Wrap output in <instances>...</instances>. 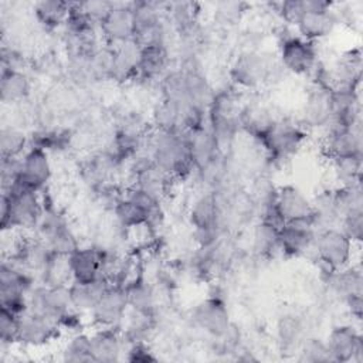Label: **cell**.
Segmentation results:
<instances>
[{"instance_id": "obj_25", "label": "cell", "mask_w": 363, "mask_h": 363, "mask_svg": "<svg viewBox=\"0 0 363 363\" xmlns=\"http://www.w3.org/2000/svg\"><path fill=\"white\" fill-rule=\"evenodd\" d=\"M72 282H89L102 277V248L98 244L79 247L69 257Z\"/></svg>"}, {"instance_id": "obj_30", "label": "cell", "mask_w": 363, "mask_h": 363, "mask_svg": "<svg viewBox=\"0 0 363 363\" xmlns=\"http://www.w3.org/2000/svg\"><path fill=\"white\" fill-rule=\"evenodd\" d=\"M323 285L328 291L339 298L342 302L354 295H363V275L359 267L347 265L342 269L333 271L325 281Z\"/></svg>"}, {"instance_id": "obj_26", "label": "cell", "mask_w": 363, "mask_h": 363, "mask_svg": "<svg viewBox=\"0 0 363 363\" xmlns=\"http://www.w3.org/2000/svg\"><path fill=\"white\" fill-rule=\"evenodd\" d=\"M126 342L119 329L98 328L91 335V350L94 362L113 363L122 359Z\"/></svg>"}, {"instance_id": "obj_15", "label": "cell", "mask_w": 363, "mask_h": 363, "mask_svg": "<svg viewBox=\"0 0 363 363\" xmlns=\"http://www.w3.org/2000/svg\"><path fill=\"white\" fill-rule=\"evenodd\" d=\"M51 176L52 166L50 153L44 149L30 146L27 152L20 157L18 174L14 182L30 190L41 193L50 183Z\"/></svg>"}, {"instance_id": "obj_24", "label": "cell", "mask_w": 363, "mask_h": 363, "mask_svg": "<svg viewBox=\"0 0 363 363\" xmlns=\"http://www.w3.org/2000/svg\"><path fill=\"white\" fill-rule=\"evenodd\" d=\"M194 170L206 166L223 152L207 123L184 130ZM194 173V172H193Z\"/></svg>"}, {"instance_id": "obj_18", "label": "cell", "mask_w": 363, "mask_h": 363, "mask_svg": "<svg viewBox=\"0 0 363 363\" xmlns=\"http://www.w3.org/2000/svg\"><path fill=\"white\" fill-rule=\"evenodd\" d=\"M316 231L311 221L285 223L278 231L279 254L286 258H299L313 252Z\"/></svg>"}, {"instance_id": "obj_21", "label": "cell", "mask_w": 363, "mask_h": 363, "mask_svg": "<svg viewBox=\"0 0 363 363\" xmlns=\"http://www.w3.org/2000/svg\"><path fill=\"white\" fill-rule=\"evenodd\" d=\"M323 149L329 159L363 156L362 125L353 128H342L335 125L328 126Z\"/></svg>"}, {"instance_id": "obj_33", "label": "cell", "mask_w": 363, "mask_h": 363, "mask_svg": "<svg viewBox=\"0 0 363 363\" xmlns=\"http://www.w3.org/2000/svg\"><path fill=\"white\" fill-rule=\"evenodd\" d=\"M109 285L111 284L105 277H99L89 282H72L69 285L72 309L81 313H89Z\"/></svg>"}, {"instance_id": "obj_28", "label": "cell", "mask_w": 363, "mask_h": 363, "mask_svg": "<svg viewBox=\"0 0 363 363\" xmlns=\"http://www.w3.org/2000/svg\"><path fill=\"white\" fill-rule=\"evenodd\" d=\"M279 116L272 108L261 101L242 104L240 115V129L255 138L257 140L274 125Z\"/></svg>"}, {"instance_id": "obj_36", "label": "cell", "mask_w": 363, "mask_h": 363, "mask_svg": "<svg viewBox=\"0 0 363 363\" xmlns=\"http://www.w3.org/2000/svg\"><path fill=\"white\" fill-rule=\"evenodd\" d=\"M72 281L68 257L58 254H52L38 277V282L47 286H69Z\"/></svg>"}, {"instance_id": "obj_46", "label": "cell", "mask_w": 363, "mask_h": 363, "mask_svg": "<svg viewBox=\"0 0 363 363\" xmlns=\"http://www.w3.org/2000/svg\"><path fill=\"white\" fill-rule=\"evenodd\" d=\"M343 303L346 305V309L349 311L350 316H353L357 320L362 319V313H363V295L349 296V298H346L343 301Z\"/></svg>"}, {"instance_id": "obj_31", "label": "cell", "mask_w": 363, "mask_h": 363, "mask_svg": "<svg viewBox=\"0 0 363 363\" xmlns=\"http://www.w3.org/2000/svg\"><path fill=\"white\" fill-rule=\"evenodd\" d=\"M312 203V223L316 230L337 227L340 221V210L337 206L335 189L319 191L311 199Z\"/></svg>"}, {"instance_id": "obj_37", "label": "cell", "mask_w": 363, "mask_h": 363, "mask_svg": "<svg viewBox=\"0 0 363 363\" xmlns=\"http://www.w3.org/2000/svg\"><path fill=\"white\" fill-rule=\"evenodd\" d=\"M278 231V227L258 220L251 234V245L258 257H272L279 252Z\"/></svg>"}, {"instance_id": "obj_41", "label": "cell", "mask_w": 363, "mask_h": 363, "mask_svg": "<svg viewBox=\"0 0 363 363\" xmlns=\"http://www.w3.org/2000/svg\"><path fill=\"white\" fill-rule=\"evenodd\" d=\"M62 360L69 363L94 362L91 350V335L84 332L71 335L62 349Z\"/></svg>"}, {"instance_id": "obj_6", "label": "cell", "mask_w": 363, "mask_h": 363, "mask_svg": "<svg viewBox=\"0 0 363 363\" xmlns=\"http://www.w3.org/2000/svg\"><path fill=\"white\" fill-rule=\"evenodd\" d=\"M35 277L13 258H6L0 265V306L21 315L27 311L30 291L35 285Z\"/></svg>"}, {"instance_id": "obj_23", "label": "cell", "mask_w": 363, "mask_h": 363, "mask_svg": "<svg viewBox=\"0 0 363 363\" xmlns=\"http://www.w3.org/2000/svg\"><path fill=\"white\" fill-rule=\"evenodd\" d=\"M170 54L169 47L163 44H150L140 47V57L138 64L136 79L142 82L160 81L169 71Z\"/></svg>"}, {"instance_id": "obj_4", "label": "cell", "mask_w": 363, "mask_h": 363, "mask_svg": "<svg viewBox=\"0 0 363 363\" xmlns=\"http://www.w3.org/2000/svg\"><path fill=\"white\" fill-rule=\"evenodd\" d=\"M284 71L278 57L265 50L240 51L230 67V78L237 89H257ZM285 72V71H284Z\"/></svg>"}, {"instance_id": "obj_16", "label": "cell", "mask_w": 363, "mask_h": 363, "mask_svg": "<svg viewBox=\"0 0 363 363\" xmlns=\"http://www.w3.org/2000/svg\"><path fill=\"white\" fill-rule=\"evenodd\" d=\"M333 118L332 89L313 86L308 89L301 106L299 123L306 130L326 129Z\"/></svg>"}, {"instance_id": "obj_27", "label": "cell", "mask_w": 363, "mask_h": 363, "mask_svg": "<svg viewBox=\"0 0 363 363\" xmlns=\"http://www.w3.org/2000/svg\"><path fill=\"white\" fill-rule=\"evenodd\" d=\"M33 94V79L27 71L1 68L0 99L6 105H21Z\"/></svg>"}, {"instance_id": "obj_1", "label": "cell", "mask_w": 363, "mask_h": 363, "mask_svg": "<svg viewBox=\"0 0 363 363\" xmlns=\"http://www.w3.org/2000/svg\"><path fill=\"white\" fill-rule=\"evenodd\" d=\"M44 213L43 196L18 183L1 189L0 227L1 231H30L37 228Z\"/></svg>"}, {"instance_id": "obj_40", "label": "cell", "mask_w": 363, "mask_h": 363, "mask_svg": "<svg viewBox=\"0 0 363 363\" xmlns=\"http://www.w3.org/2000/svg\"><path fill=\"white\" fill-rule=\"evenodd\" d=\"M247 13V4L241 1H218L214 4L213 21L216 27L230 30L240 24L244 14Z\"/></svg>"}, {"instance_id": "obj_19", "label": "cell", "mask_w": 363, "mask_h": 363, "mask_svg": "<svg viewBox=\"0 0 363 363\" xmlns=\"http://www.w3.org/2000/svg\"><path fill=\"white\" fill-rule=\"evenodd\" d=\"M133 10L130 3H112L111 10L99 24V33L105 44L118 45L133 40Z\"/></svg>"}, {"instance_id": "obj_35", "label": "cell", "mask_w": 363, "mask_h": 363, "mask_svg": "<svg viewBox=\"0 0 363 363\" xmlns=\"http://www.w3.org/2000/svg\"><path fill=\"white\" fill-rule=\"evenodd\" d=\"M303 316L295 312H286L277 322V337L284 350H298L305 336Z\"/></svg>"}, {"instance_id": "obj_32", "label": "cell", "mask_w": 363, "mask_h": 363, "mask_svg": "<svg viewBox=\"0 0 363 363\" xmlns=\"http://www.w3.org/2000/svg\"><path fill=\"white\" fill-rule=\"evenodd\" d=\"M128 305L130 309L156 315L157 313V295L155 286L143 277L136 275L125 285Z\"/></svg>"}, {"instance_id": "obj_3", "label": "cell", "mask_w": 363, "mask_h": 363, "mask_svg": "<svg viewBox=\"0 0 363 363\" xmlns=\"http://www.w3.org/2000/svg\"><path fill=\"white\" fill-rule=\"evenodd\" d=\"M149 156L174 180L186 179L194 172L184 132L150 130Z\"/></svg>"}, {"instance_id": "obj_8", "label": "cell", "mask_w": 363, "mask_h": 363, "mask_svg": "<svg viewBox=\"0 0 363 363\" xmlns=\"http://www.w3.org/2000/svg\"><path fill=\"white\" fill-rule=\"evenodd\" d=\"M335 3L325 0H301L302 13L295 21L296 34L309 41L323 40L335 33L340 24Z\"/></svg>"}, {"instance_id": "obj_10", "label": "cell", "mask_w": 363, "mask_h": 363, "mask_svg": "<svg viewBox=\"0 0 363 363\" xmlns=\"http://www.w3.org/2000/svg\"><path fill=\"white\" fill-rule=\"evenodd\" d=\"M354 242L339 228L328 227L316 231L313 254L319 265L332 271L350 265Z\"/></svg>"}, {"instance_id": "obj_20", "label": "cell", "mask_w": 363, "mask_h": 363, "mask_svg": "<svg viewBox=\"0 0 363 363\" xmlns=\"http://www.w3.org/2000/svg\"><path fill=\"white\" fill-rule=\"evenodd\" d=\"M60 328L55 320L26 311L20 315L18 343L27 347H41L55 339L60 333Z\"/></svg>"}, {"instance_id": "obj_5", "label": "cell", "mask_w": 363, "mask_h": 363, "mask_svg": "<svg viewBox=\"0 0 363 363\" xmlns=\"http://www.w3.org/2000/svg\"><path fill=\"white\" fill-rule=\"evenodd\" d=\"M308 130L299 123V121H294L291 118L279 116L274 125L258 139L262 145L267 162L269 164H282L284 162L292 159L306 139Z\"/></svg>"}, {"instance_id": "obj_29", "label": "cell", "mask_w": 363, "mask_h": 363, "mask_svg": "<svg viewBox=\"0 0 363 363\" xmlns=\"http://www.w3.org/2000/svg\"><path fill=\"white\" fill-rule=\"evenodd\" d=\"M139 57L140 45L135 40L113 45V64L111 79L122 84L135 81L138 75Z\"/></svg>"}, {"instance_id": "obj_22", "label": "cell", "mask_w": 363, "mask_h": 363, "mask_svg": "<svg viewBox=\"0 0 363 363\" xmlns=\"http://www.w3.org/2000/svg\"><path fill=\"white\" fill-rule=\"evenodd\" d=\"M277 206L285 223H292V221L312 223L311 197H308L298 186H294V184L279 186L277 191Z\"/></svg>"}, {"instance_id": "obj_11", "label": "cell", "mask_w": 363, "mask_h": 363, "mask_svg": "<svg viewBox=\"0 0 363 363\" xmlns=\"http://www.w3.org/2000/svg\"><path fill=\"white\" fill-rule=\"evenodd\" d=\"M132 186L162 200L174 180L149 155H138L129 162Z\"/></svg>"}, {"instance_id": "obj_14", "label": "cell", "mask_w": 363, "mask_h": 363, "mask_svg": "<svg viewBox=\"0 0 363 363\" xmlns=\"http://www.w3.org/2000/svg\"><path fill=\"white\" fill-rule=\"evenodd\" d=\"M128 309L129 305L125 288L122 285L111 284L89 315L96 328H112L121 330Z\"/></svg>"}, {"instance_id": "obj_7", "label": "cell", "mask_w": 363, "mask_h": 363, "mask_svg": "<svg viewBox=\"0 0 363 363\" xmlns=\"http://www.w3.org/2000/svg\"><path fill=\"white\" fill-rule=\"evenodd\" d=\"M43 203L44 213L38 221L35 234L48 244L54 254L69 257L81 247L79 238L62 211L54 204H50L44 196Z\"/></svg>"}, {"instance_id": "obj_13", "label": "cell", "mask_w": 363, "mask_h": 363, "mask_svg": "<svg viewBox=\"0 0 363 363\" xmlns=\"http://www.w3.org/2000/svg\"><path fill=\"white\" fill-rule=\"evenodd\" d=\"M72 309L69 286H47L35 284L28 294L27 311L47 316L57 322Z\"/></svg>"}, {"instance_id": "obj_39", "label": "cell", "mask_w": 363, "mask_h": 363, "mask_svg": "<svg viewBox=\"0 0 363 363\" xmlns=\"http://www.w3.org/2000/svg\"><path fill=\"white\" fill-rule=\"evenodd\" d=\"M335 179L343 186H352L362 182V156H347L330 159Z\"/></svg>"}, {"instance_id": "obj_38", "label": "cell", "mask_w": 363, "mask_h": 363, "mask_svg": "<svg viewBox=\"0 0 363 363\" xmlns=\"http://www.w3.org/2000/svg\"><path fill=\"white\" fill-rule=\"evenodd\" d=\"M30 147V136L16 125H3L0 129L1 157H21Z\"/></svg>"}, {"instance_id": "obj_34", "label": "cell", "mask_w": 363, "mask_h": 363, "mask_svg": "<svg viewBox=\"0 0 363 363\" xmlns=\"http://www.w3.org/2000/svg\"><path fill=\"white\" fill-rule=\"evenodd\" d=\"M71 1L61 0H41L31 7L35 23L45 31L62 28L69 14Z\"/></svg>"}, {"instance_id": "obj_43", "label": "cell", "mask_w": 363, "mask_h": 363, "mask_svg": "<svg viewBox=\"0 0 363 363\" xmlns=\"http://www.w3.org/2000/svg\"><path fill=\"white\" fill-rule=\"evenodd\" d=\"M18 329H20V315L3 309L0 312V342L1 347H10L18 343Z\"/></svg>"}, {"instance_id": "obj_12", "label": "cell", "mask_w": 363, "mask_h": 363, "mask_svg": "<svg viewBox=\"0 0 363 363\" xmlns=\"http://www.w3.org/2000/svg\"><path fill=\"white\" fill-rule=\"evenodd\" d=\"M190 320L196 329L204 332L211 339L221 336L231 325L230 311L220 295H210L200 301L193 308Z\"/></svg>"}, {"instance_id": "obj_42", "label": "cell", "mask_w": 363, "mask_h": 363, "mask_svg": "<svg viewBox=\"0 0 363 363\" xmlns=\"http://www.w3.org/2000/svg\"><path fill=\"white\" fill-rule=\"evenodd\" d=\"M299 360L311 363H328L332 362L326 342L316 336H306L298 347Z\"/></svg>"}, {"instance_id": "obj_9", "label": "cell", "mask_w": 363, "mask_h": 363, "mask_svg": "<svg viewBox=\"0 0 363 363\" xmlns=\"http://www.w3.org/2000/svg\"><path fill=\"white\" fill-rule=\"evenodd\" d=\"M278 61L285 72L308 77L319 62L318 45L298 34L278 35Z\"/></svg>"}, {"instance_id": "obj_44", "label": "cell", "mask_w": 363, "mask_h": 363, "mask_svg": "<svg viewBox=\"0 0 363 363\" xmlns=\"http://www.w3.org/2000/svg\"><path fill=\"white\" fill-rule=\"evenodd\" d=\"M337 227L353 242L359 244L363 238V210H354L343 214Z\"/></svg>"}, {"instance_id": "obj_2", "label": "cell", "mask_w": 363, "mask_h": 363, "mask_svg": "<svg viewBox=\"0 0 363 363\" xmlns=\"http://www.w3.org/2000/svg\"><path fill=\"white\" fill-rule=\"evenodd\" d=\"M241 98L235 86L214 92L207 109V125L223 153L231 147L240 129Z\"/></svg>"}, {"instance_id": "obj_17", "label": "cell", "mask_w": 363, "mask_h": 363, "mask_svg": "<svg viewBox=\"0 0 363 363\" xmlns=\"http://www.w3.org/2000/svg\"><path fill=\"white\" fill-rule=\"evenodd\" d=\"M326 346L332 362H362L363 360V337L353 325H337L328 333Z\"/></svg>"}, {"instance_id": "obj_45", "label": "cell", "mask_w": 363, "mask_h": 363, "mask_svg": "<svg viewBox=\"0 0 363 363\" xmlns=\"http://www.w3.org/2000/svg\"><path fill=\"white\" fill-rule=\"evenodd\" d=\"M125 359L129 362H155L157 357L153 354L147 342H132L126 345Z\"/></svg>"}]
</instances>
